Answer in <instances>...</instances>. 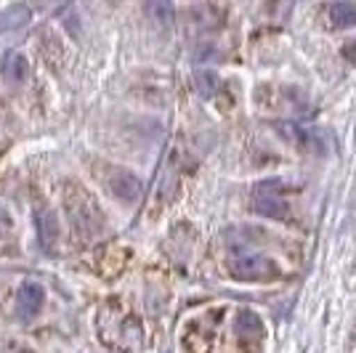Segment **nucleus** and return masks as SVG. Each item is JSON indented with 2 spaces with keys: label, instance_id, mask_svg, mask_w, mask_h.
<instances>
[{
  "label": "nucleus",
  "instance_id": "nucleus-8",
  "mask_svg": "<svg viewBox=\"0 0 356 353\" xmlns=\"http://www.w3.org/2000/svg\"><path fill=\"white\" fill-rule=\"evenodd\" d=\"M30 8L27 6H8L0 11V32H16L30 22Z\"/></svg>",
  "mask_w": 356,
  "mask_h": 353
},
{
  "label": "nucleus",
  "instance_id": "nucleus-3",
  "mask_svg": "<svg viewBox=\"0 0 356 353\" xmlns=\"http://www.w3.org/2000/svg\"><path fill=\"white\" fill-rule=\"evenodd\" d=\"M67 207H70V218H72L74 229H77L80 234H86V236L99 234V229H102L99 205L86 194V189H80V186L72 183L70 192H67Z\"/></svg>",
  "mask_w": 356,
  "mask_h": 353
},
{
  "label": "nucleus",
  "instance_id": "nucleus-2",
  "mask_svg": "<svg viewBox=\"0 0 356 353\" xmlns=\"http://www.w3.org/2000/svg\"><path fill=\"white\" fill-rule=\"evenodd\" d=\"M284 181L280 178H268L264 183L255 186L252 192V210L264 218H274V221H287L290 218V207L284 202Z\"/></svg>",
  "mask_w": 356,
  "mask_h": 353
},
{
  "label": "nucleus",
  "instance_id": "nucleus-14",
  "mask_svg": "<svg viewBox=\"0 0 356 353\" xmlns=\"http://www.w3.org/2000/svg\"><path fill=\"white\" fill-rule=\"evenodd\" d=\"M11 231H14V221H11V215L0 210V247L11 239Z\"/></svg>",
  "mask_w": 356,
  "mask_h": 353
},
{
  "label": "nucleus",
  "instance_id": "nucleus-10",
  "mask_svg": "<svg viewBox=\"0 0 356 353\" xmlns=\"http://www.w3.org/2000/svg\"><path fill=\"white\" fill-rule=\"evenodd\" d=\"M330 22L335 27H356V6L354 3H332L330 6Z\"/></svg>",
  "mask_w": 356,
  "mask_h": 353
},
{
  "label": "nucleus",
  "instance_id": "nucleus-12",
  "mask_svg": "<svg viewBox=\"0 0 356 353\" xmlns=\"http://www.w3.org/2000/svg\"><path fill=\"white\" fill-rule=\"evenodd\" d=\"M6 77H8V83H14V85L24 83V77H27V59L14 54L11 59L6 61Z\"/></svg>",
  "mask_w": 356,
  "mask_h": 353
},
{
  "label": "nucleus",
  "instance_id": "nucleus-15",
  "mask_svg": "<svg viewBox=\"0 0 356 353\" xmlns=\"http://www.w3.org/2000/svg\"><path fill=\"white\" fill-rule=\"evenodd\" d=\"M16 353H35V351H30V348H22V351H16Z\"/></svg>",
  "mask_w": 356,
  "mask_h": 353
},
{
  "label": "nucleus",
  "instance_id": "nucleus-13",
  "mask_svg": "<svg viewBox=\"0 0 356 353\" xmlns=\"http://www.w3.org/2000/svg\"><path fill=\"white\" fill-rule=\"evenodd\" d=\"M147 14L163 24H170L173 22V6L165 3V0H157V3H147Z\"/></svg>",
  "mask_w": 356,
  "mask_h": 353
},
{
  "label": "nucleus",
  "instance_id": "nucleus-7",
  "mask_svg": "<svg viewBox=\"0 0 356 353\" xmlns=\"http://www.w3.org/2000/svg\"><path fill=\"white\" fill-rule=\"evenodd\" d=\"M282 133L290 138V141H296L300 149H306V151H325V141L319 138V131L316 128H300V125H282Z\"/></svg>",
  "mask_w": 356,
  "mask_h": 353
},
{
  "label": "nucleus",
  "instance_id": "nucleus-5",
  "mask_svg": "<svg viewBox=\"0 0 356 353\" xmlns=\"http://www.w3.org/2000/svg\"><path fill=\"white\" fill-rule=\"evenodd\" d=\"M106 186H109V192L118 197L120 202H125V205H131L136 202L141 192H144V183H141V178L134 176L131 170H122V167H115L109 178H106Z\"/></svg>",
  "mask_w": 356,
  "mask_h": 353
},
{
  "label": "nucleus",
  "instance_id": "nucleus-6",
  "mask_svg": "<svg viewBox=\"0 0 356 353\" xmlns=\"http://www.w3.org/2000/svg\"><path fill=\"white\" fill-rule=\"evenodd\" d=\"M35 231L43 250H54L59 242V218L51 207H35Z\"/></svg>",
  "mask_w": 356,
  "mask_h": 353
},
{
  "label": "nucleus",
  "instance_id": "nucleus-4",
  "mask_svg": "<svg viewBox=\"0 0 356 353\" xmlns=\"http://www.w3.org/2000/svg\"><path fill=\"white\" fill-rule=\"evenodd\" d=\"M45 303V290L38 281H22L19 290H16V316L22 322H30L35 319Z\"/></svg>",
  "mask_w": 356,
  "mask_h": 353
},
{
  "label": "nucleus",
  "instance_id": "nucleus-1",
  "mask_svg": "<svg viewBox=\"0 0 356 353\" xmlns=\"http://www.w3.org/2000/svg\"><path fill=\"white\" fill-rule=\"evenodd\" d=\"M229 274L239 281H274L282 279V268L274 263L268 255H234L229 261Z\"/></svg>",
  "mask_w": 356,
  "mask_h": 353
},
{
  "label": "nucleus",
  "instance_id": "nucleus-9",
  "mask_svg": "<svg viewBox=\"0 0 356 353\" xmlns=\"http://www.w3.org/2000/svg\"><path fill=\"white\" fill-rule=\"evenodd\" d=\"M234 327H237V335H242V338H261L264 335V322L252 311H239Z\"/></svg>",
  "mask_w": 356,
  "mask_h": 353
},
{
  "label": "nucleus",
  "instance_id": "nucleus-11",
  "mask_svg": "<svg viewBox=\"0 0 356 353\" xmlns=\"http://www.w3.org/2000/svg\"><path fill=\"white\" fill-rule=\"evenodd\" d=\"M194 83H197V93L205 96V99L216 96V90H218V85H221L218 74L210 72V69H200V72L194 74Z\"/></svg>",
  "mask_w": 356,
  "mask_h": 353
}]
</instances>
